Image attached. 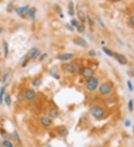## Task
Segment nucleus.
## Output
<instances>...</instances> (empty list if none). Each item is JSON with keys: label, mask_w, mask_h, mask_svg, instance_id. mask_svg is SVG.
Returning a JSON list of instances; mask_svg holds the SVG:
<instances>
[{"label": "nucleus", "mask_w": 134, "mask_h": 147, "mask_svg": "<svg viewBox=\"0 0 134 147\" xmlns=\"http://www.w3.org/2000/svg\"><path fill=\"white\" fill-rule=\"evenodd\" d=\"M5 102L8 106H11V98L10 97L9 94H6L5 97Z\"/></svg>", "instance_id": "22"}, {"label": "nucleus", "mask_w": 134, "mask_h": 147, "mask_svg": "<svg viewBox=\"0 0 134 147\" xmlns=\"http://www.w3.org/2000/svg\"><path fill=\"white\" fill-rule=\"evenodd\" d=\"M74 57V55L72 54H70V53H66V54H60L57 57V59L60 61H67V60H69L71 59H72Z\"/></svg>", "instance_id": "9"}, {"label": "nucleus", "mask_w": 134, "mask_h": 147, "mask_svg": "<svg viewBox=\"0 0 134 147\" xmlns=\"http://www.w3.org/2000/svg\"><path fill=\"white\" fill-rule=\"evenodd\" d=\"M48 147H51V146H48Z\"/></svg>", "instance_id": "42"}, {"label": "nucleus", "mask_w": 134, "mask_h": 147, "mask_svg": "<svg viewBox=\"0 0 134 147\" xmlns=\"http://www.w3.org/2000/svg\"><path fill=\"white\" fill-rule=\"evenodd\" d=\"M73 42H75V44H76V45H79L81 47H83V48L87 47V42H86V41L84 39V38H82V37H80V36L76 37V38H75L73 39Z\"/></svg>", "instance_id": "7"}, {"label": "nucleus", "mask_w": 134, "mask_h": 147, "mask_svg": "<svg viewBox=\"0 0 134 147\" xmlns=\"http://www.w3.org/2000/svg\"><path fill=\"white\" fill-rule=\"evenodd\" d=\"M98 86V80L96 77H90L86 82V88L91 91H95Z\"/></svg>", "instance_id": "1"}, {"label": "nucleus", "mask_w": 134, "mask_h": 147, "mask_svg": "<svg viewBox=\"0 0 134 147\" xmlns=\"http://www.w3.org/2000/svg\"><path fill=\"white\" fill-rule=\"evenodd\" d=\"M28 15L30 16L32 19H34L35 18V14H36V8H31L27 11Z\"/></svg>", "instance_id": "15"}, {"label": "nucleus", "mask_w": 134, "mask_h": 147, "mask_svg": "<svg viewBox=\"0 0 134 147\" xmlns=\"http://www.w3.org/2000/svg\"><path fill=\"white\" fill-rule=\"evenodd\" d=\"M58 133L61 136H66V135L68 134V130H67L66 129H61L60 130H59Z\"/></svg>", "instance_id": "26"}, {"label": "nucleus", "mask_w": 134, "mask_h": 147, "mask_svg": "<svg viewBox=\"0 0 134 147\" xmlns=\"http://www.w3.org/2000/svg\"><path fill=\"white\" fill-rule=\"evenodd\" d=\"M64 68L68 72L74 73V72H75L78 70L79 66L77 64H75V63H67L64 65Z\"/></svg>", "instance_id": "5"}, {"label": "nucleus", "mask_w": 134, "mask_h": 147, "mask_svg": "<svg viewBox=\"0 0 134 147\" xmlns=\"http://www.w3.org/2000/svg\"><path fill=\"white\" fill-rule=\"evenodd\" d=\"M11 138L15 141V142H19V135L17 133V131H14L12 134H11Z\"/></svg>", "instance_id": "23"}, {"label": "nucleus", "mask_w": 134, "mask_h": 147, "mask_svg": "<svg viewBox=\"0 0 134 147\" xmlns=\"http://www.w3.org/2000/svg\"><path fill=\"white\" fill-rule=\"evenodd\" d=\"M58 111H57V109H50V111H49V116H50V117L51 118H56V117H57V116H58Z\"/></svg>", "instance_id": "16"}, {"label": "nucleus", "mask_w": 134, "mask_h": 147, "mask_svg": "<svg viewBox=\"0 0 134 147\" xmlns=\"http://www.w3.org/2000/svg\"><path fill=\"white\" fill-rule=\"evenodd\" d=\"M130 123H130V120H127L124 122V125H125L127 127L130 126Z\"/></svg>", "instance_id": "36"}, {"label": "nucleus", "mask_w": 134, "mask_h": 147, "mask_svg": "<svg viewBox=\"0 0 134 147\" xmlns=\"http://www.w3.org/2000/svg\"><path fill=\"white\" fill-rule=\"evenodd\" d=\"M4 95H5V88L2 87L1 88V91H0V104L2 103Z\"/></svg>", "instance_id": "25"}, {"label": "nucleus", "mask_w": 134, "mask_h": 147, "mask_svg": "<svg viewBox=\"0 0 134 147\" xmlns=\"http://www.w3.org/2000/svg\"><path fill=\"white\" fill-rule=\"evenodd\" d=\"M89 54L90 56H95V52L93 50H90V51H89Z\"/></svg>", "instance_id": "38"}, {"label": "nucleus", "mask_w": 134, "mask_h": 147, "mask_svg": "<svg viewBox=\"0 0 134 147\" xmlns=\"http://www.w3.org/2000/svg\"><path fill=\"white\" fill-rule=\"evenodd\" d=\"M2 146L5 147H14L13 144L8 140H5L2 141Z\"/></svg>", "instance_id": "21"}, {"label": "nucleus", "mask_w": 134, "mask_h": 147, "mask_svg": "<svg viewBox=\"0 0 134 147\" xmlns=\"http://www.w3.org/2000/svg\"><path fill=\"white\" fill-rule=\"evenodd\" d=\"M128 109L130 112H133V101L132 100H129L128 103Z\"/></svg>", "instance_id": "27"}, {"label": "nucleus", "mask_w": 134, "mask_h": 147, "mask_svg": "<svg viewBox=\"0 0 134 147\" xmlns=\"http://www.w3.org/2000/svg\"><path fill=\"white\" fill-rule=\"evenodd\" d=\"M71 24H72V26H74V27H77L79 24H78V21L76 20V19H72V21H71Z\"/></svg>", "instance_id": "30"}, {"label": "nucleus", "mask_w": 134, "mask_h": 147, "mask_svg": "<svg viewBox=\"0 0 134 147\" xmlns=\"http://www.w3.org/2000/svg\"><path fill=\"white\" fill-rule=\"evenodd\" d=\"M8 71H6L5 72V74H4V76H3V78H2V83H5V81L7 80V78H8Z\"/></svg>", "instance_id": "31"}, {"label": "nucleus", "mask_w": 134, "mask_h": 147, "mask_svg": "<svg viewBox=\"0 0 134 147\" xmlns=\"http://www.w3.org/2000/svg\"><path fill=\"white\" fill-rule=\"evenodd\" d=\"M28 5H25V6H23V7H19L16 8V12H17L18 14H23L25 11H28Z\"/></svg>", "instance_id": "13"}, {"label": "nucleus", "mask_w": 134, "mask_h": 147, "mask_svg": "<svg viewBox=\"0 0 134 147\" xmlns=\"http://www.w3.org/2000/svg\"><path fill=\"white\" fill-rule=\"evenodd\" d=\"M3 48H4V57L5 58H7L9 52V45L7 42H4L3 43Z\"/></svg>", "instance_id": "14"}, {"label": "nucleus", "mask_w": 134, "mask_h": 147, "mask_svg": "<svg viewBox=\"0 0 134 147\" xmlns=\"http://www.w3.org/2000/svg\"><path fill=\"white\" fill-rule=\"evenodd\" d=\"M127 86H128L129 90H130V91H133V87L132 82H130V80H127Z\"/></svg>", "instance_id": "28"}, {"label": "nucleus", "mask_w": 134, "mask_h": 147, "mask_svg": "<svg viewBox=\"0 0 134 147\" xmlns=\"http://www.w3.org/2000/svg\"><path fill=\"white\" fill-rule=\"evenodd\" d=\"M0 131H0V133H1V134H2V135L3 137H6L8 136V134L6 133V131H5L3 130L2 129H0Z\"/></svg>", "instance_id": "33"}, {"label": "nucleus", "mask_w": 134, "mask_h": 147, "mask_svg": "<svg viewBox=\"0 0 134 147\" xmlns=\"http://www.w3.org/2000/svg\"><path fill=\"white\" fill-rule=\"evenodd\" d=\"M114 57L116 59L118 62L121 64V65H126L127 63V59L126 58L125 56L121 54H117V53H115L114 54Z\"/></svg>", "instance_id": "6"}, {"label": "nucleus", "mask_w": 134, "mask_h": 147, "mask_svg": "<svg viewBox=\"0 0 134 147\" xmlns=\"http://www.w3.org/2000/svg\"><path fill=\"white\" fill-rule=\"evenodd\" d=\"M129 21H130V24H131V25H134V15H132V16L130 17Z\"/></svg>", "instance_id": "34"}, {"label": "nucleus", "mask_w": 134, "mask_h": 147, "mask_svg": "<svg viewBox=\"0 0 134 147\" xmlns=\"http://www.w3.org/2000/svg\"><path fill=\"white\" fill-rule=\"evenodd\" d=\"M25 96L28 100H34V98L36 97V92L32 89H28L25 91Z\"/></svg>", "instance_id": "10"}, {"label": "nucleus", "mask_w": 134, "mask_h": 147, "mask_svg": "<svg viewBox=\"0 0 134 147\" xmlns=\"http://www.w3.org/2000/svg\"><path fill=\"white\" fill-rule=\"evenodd\" d=\"M90 114L95 118H100L104 115V110L100 106H94L91 108Z\"/></svg>", "instance_id": "2"}, {"label": "nucleus", "mask_w": 134, "mask_h": 147, "mask_svg": "<svg viewBox=\"0 0 134 147\" xmlns=\"http://www.w3.org/2000/svg\"><path fill=\"white\" fill-rule=\"evenodd\" d=\"M87 20H88V23H89V25H94V21L92 20V19L89 16H87Z\"/></svg>", "instance_id": "29"}, {"label": "nucleus", "mask_w": 134, "mask_h": 147, "mask_svg": "<svg viewBox=\"0 0 134 147\" xmlns=\"http://www.w3.org/2000/svg\"><path fill=\"white\" fill-rule=\"evenodd\" d=\"M40 123L41 124L45 126V127H48L51 124V120L49 118L46 117H43L40 118Z\"/></svg>", "instance_id": "11"}, {"label": "nucleus", "mask_w": 134, "mask_h": 147, "mask_svg": "<svg viewBox=\"0 0 134 147\" xmlns=\"http://www.w3.org/2000/svg\"><path fill=\"white\" fill-rule=\"evenodd\" d=\"M40 54V51L37 48H31L26 54V58L27 59H34L37 57Z\"/></svg>", "instance_id": "4"}, {"label": "nucleus", "mask_w": 134, "mask_h": 147, "mask_svg": "<svg viewBox=\"0 0 134 147\" xmlns=\"http://www.w3.org/2000/svg\"><path fill=\"white\" fill-rule=\"evenodd\" d=\"M77 31H78V32L80 33H84V31H85V27H84V25H82V24L78 25L77 26Z\"/></svg>", "instance_id": "24"}, {"label": "nucleus", "mask_w": 134, "mask_h": 147, "mask_svg": "<svg viewBox=\"0 0 134 147\" xmlns=\"http://www.w3.org/2000/svg\"><path fill=\"white\" fill-rule=\"evenodd\" d=\"M69 14L70 16H73L75 14V11H74V4L72 2H70L69 3Z\"/></svg>", "instance_id": "17"}, {"label": "nucleus", "mask_w": 134, "mask_h": 147, "mask_svg": "<svg viewBox=\"0 0 134 147\" xmlns=\"http://www.w3.org/2000/svg\"><path fill=\"white\" fill-rule=\"evenodd\" d=\"M40 84H41V80L39 77L34 78L33 80V81H32V85H33L34 86H35V87H37V86L40 85Z\"/></svg>", "instance_id": "18"}, {"label": "nucleus", "mask_w": 134, "mask_h": 147, "mask_svg": "<svg viewBox=\"0 0 134 147\" xmlns=\"http://www.w3.org/2000/svg\"><path fill=\"white\" fill-rule=\"evenodd\" d=\"M50 74L53 77H54L55 79H57V80H59V79H60L59 71H58V69H57V67H54V68H52L51 69Z\"/></svg>", "instance_id": "12"}, {"label": "nucleus", "mask_w": 134, "mask_h": 147, "mask_svg": "<svg viewBox=\"0 0 134 147\" xmlns=\"http://www.w3.org/2000/svg\"><path fill=\"white\" fill-rule=\"evenodd\" d=\"M66 27H67V28H69V30H71V31H73V28H72V27H71V26H70V27H69V26H68V25H66Z\"/></svg>", "instance_id": "39"}, {"label": "nucleus", "mask_w": 134, "mask_h": 147, "mask_svg": "<svg viewBox=\"0 0 134 147\" xmlns=\"http://www.w3.org/2000/svg\"><path fill=\"white\" fill-rule=\"evenodd\" d=\"M103 51H104V52L107 55H108L109 57H113V56H114V53H113L111 50H110V49L107 48H103Z\"/></svg>", "instance_id": "19"}, {"label": "nucleus", "mask_w": 134, "mask_h": 147, "mask_svg": "<svg viewBox=\"0 0 134 147\" xmlns=\"http://www.w3.org/2000/svg\"><path fill=\"white\" fill-rule=\"evenodd\" d=\"M99 91L102 95H107L112 91V86L107 82L103 83L99 88Z\"/></svg>", "instance_id": "3"}, {"label": "nucleus", "mask_w": 134, "mask_h": 147, "mask_svg": "<svg viewBox=\"0 0 134 147\" xmlns=\"http://www.w3.org/2000/svg\"><path fill=\"white\" fill-rule=\"evenodd\" d=\"M12 9H13V3L11 2V3H9V4H8V8H7V11H8V12H11V11H12Z\"/></svg>", "instance_id": "32"}, {"label": "nucleus", "mask_w": 134, "mask_h": 147, "mask_svg": "<svg viewBox=\"0 0 134 147\" xmlns=\"http://www.w3.org/2000/svg\"><path fill=\"white\" fill-rule=\"evenodd\" d=\"M47 56H48V55H47V54H43L40 57V61H43L45 58H46V57H47Z\"/></svg>", "instance_id": "35"}, {"label": "nucleus", "mask_w": 134, "mask_h": 147, "mask_svg": "<svg viewBox=\"0 0 134 147\" xmlns=\"http://www.w3.org/2000/svg\"><path fill=\"white\" fill-rule=\"evenodd\" d=\"M78 16L79 19L82 22H84L85 19H86V16H85V14H84L83 11H78Z\"/></svg>", "instance_id": "20"}, {"label": "nucleus", "mask_w": 134, "mask_h": 147, "mask_svg": "<svg viewBox=\"0 0 134 147\" xmlns=\"http://www.w3.org/2000/svg\"><path fill=\"white\" fill-rule=\"evenodd\" d=\"M97 19H98V22H99V23H100V25H101L102 27H104V22H102L101 19H100V18H99V17H97Z\"/></svg>", "instance_id": "37"}, {"label": "nucleus", "mask_w": 134, "mask_h": 147, "mask_svg": "<svg viewBox=\"0 0 134 147\" xmlns=\"http://www.w3.org/2000/svg\"><path fill=\"white\" fill-rule=\"evenodd\" d=\"M2 31H3V28L2 27H0V33L2 32Z\"/></svg>", "instance_id": "40"}, {"label": "nucleus", "mask_w": 134, "mask_h": 147, "mask_svg": "<svg viewBox=\"0 0 134 147\" xmlns=\"http://www.w3.org/2000/svg\"><path fill=\"white\" fill-rule=\"evenodd\" d=\"M81 74H83V76L86 77V78H90L92 77L93 74H94V71L92 68H84V69L82 70V72Z\"/></svg>", "instance_id": "8"}, {"label": "nucleus", "mask_w": 134, "mask_h": 147, "mask_svg": "<svg viewBox=\"0 0 134 147\" xmlns=\"http://www.w3.org/2000/svg\"><path fill=\"white\" fill-rule=\"evenodd\" d=\"M133 132H134V127H133Z\"/></svg>", "instance_id": "41"}]
</instances>
